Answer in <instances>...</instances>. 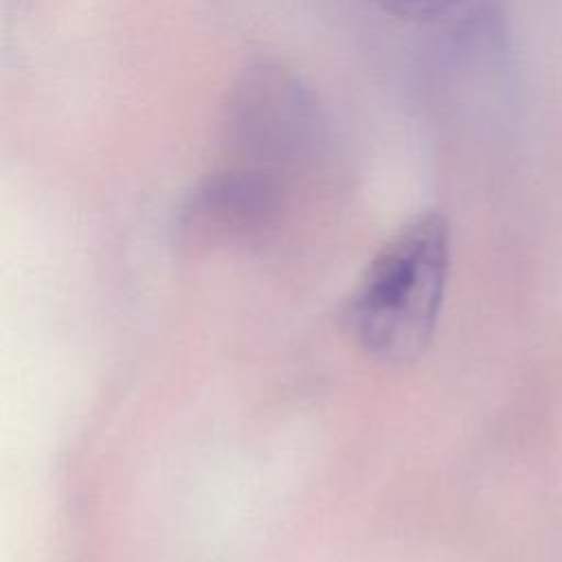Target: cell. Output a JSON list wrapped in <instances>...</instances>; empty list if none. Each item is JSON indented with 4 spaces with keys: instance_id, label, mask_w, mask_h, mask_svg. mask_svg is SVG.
I'll return each mask as SVG.
<instances>
[{
    "instance_id": "cell-1",
    "label": "cell",
    "mask_w": 562,
    "mask_h": 562,
    "mask_svg": "<svg viewBox=\"0 0 562 562\" xmlns=\"http://www.w3.org/2000/svg\"><path fill=\"white\" fill-rule=\"evenodd\" d=\"M450 270V226L424 211L373 255L349 292L340 323L349 340L382 362L417 358L430 342Z\"/></svg>"
},
{
    "instance_id": "cell-2",
    "label": "cell",
    "mask_w": 562,
    "mask_h": 562,
    "mask_svg": "<svg viewBox=\"0 0 562 562\" xmlns=\"http://www.w3.org/2000/svg\"><path fill=\"white\" fill-rule=\"evenodd\" d=\"M222 127L246 165L281 171L316 147L321 114L310 86L292 68L255 59L226 94Z\"/></svg>"
},
{
    "instance_id": "cell-3",
    "label": "cell",
    "mask_w": 562,
    "mask_h": 562,
    "mask_svg": "<svg viewBox=\"0 0 562 562\" xmlns=\"http://www.w3.org/2000/svg\"><path fill=\"white\" fill-rule=\"evenodd\" d=\"M281 198L279 171L239 162L217 169L195 184L184 206V222L204 235H250L277 217Z\"/></svg>"
},
{
    "instance_id": "cell-4",
    "label": "cell",
    "mask_w": 562,
    "mask_h": 562,
    "mask_svg": "<svg viewBox=\"0 0 562 562\" xmlns=\"http://www.w3.org/2000/svg\"><path fill=\"white\" fill-rule=\"evenodd\" d=\"M373 2L402 20H435L448 13L461 0H373Z\"/></svg>"
}]
</instances>
